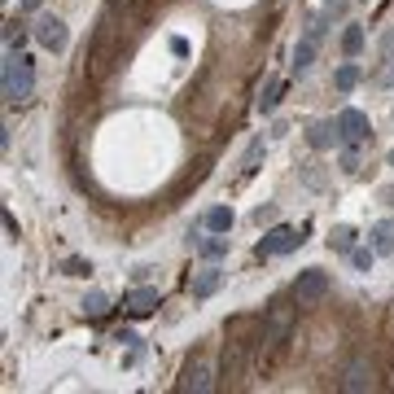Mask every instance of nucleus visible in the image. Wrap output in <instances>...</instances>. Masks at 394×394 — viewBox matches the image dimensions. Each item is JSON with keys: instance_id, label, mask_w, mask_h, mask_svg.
I'll return each instance as SVG.
<instances>
[{"instance_id": "c85d7f7f", "label": "nucleus", "mask_w": 394, "mask_h": 394, "mask_svg": "<svg viewBox=\"0 0 394 394\" xmlns=\"http://www.w3.org/2000/svg\"><path fill=\"white\" fill-rule=\"evenodd\" d=\"M40 5H44V0H22V9H27V14H35Z\"/></svg>"}, {"instance_id": "c756f323", "label": "nucleus", "mask_w": 394, "mask_h": 394, "mask_svg": "<svg viewBox=\"0 0 394 394\" xmlns=\"http://www.w3.org/2000/svg\"><path fill=\"white\" fill-rule=\"evenodd\" d=\"M381 83H394V62L386 66V75H381Z\"/></svg>"}, {"instance_id": "f8f14e48", "label": "nucleus", "mask_w": 394, "mask_h": 394, "mask_svg": "<svg viewBox=\"0 0 394 394\" xmlns=\"http://www.w3.org/2000/svg\"><path fill=\"white\" fill-rule=\"evenodd\" d=\"M338 140H342V131H338V123H329V118L307 127V145L311 149H329V145H338Z\"/></svg>"}, {"instance_id": "423d86ee", "label": "nucleus", "mask_w": 394, "mask_h": 394, "mask_svg": "<svg viewBox=\"0 0 394 394\" xmlns=\"http://www.w3.org/2000/svg\"><path fill=\"white\" fill-rule=\"evenodd\" d=\"M175 390H184V394H206V390H215V368H210V360H188L184 364V373H180V381H175Z\"/></svg>"}, {"instance_id": "2eb2a0df", "label": "nucleus", "mask_w": 394, "mask_h": 394, "mask_svg": "<svg viewBox=\"0 0 394 394\" xmlns=\"http://www.w3.org/2000/svg\"><path fill=\"white\" fill-rule=\"evenodd\" d=\"M373 250L377 254H394V219H381V223H373Z\"/></svg>"}, {"instance_id": "f3484780", "label": "nucleus", "mask_w": 394, "mask_h": 394, "mask_svg": "<svg viewBox=\"0 0 394 394\" xmlns=\"http://www.w3.org/2000/svg\"><path fill=\"white\" fill-rule=\"evenodd\" d=\"M316 44H320V40H311V35H307V40H298V49H294V70H298V75H303V70H311Z\"/></svg>"}, {"instance_id": "dca6fc26", "label": "nucleus", "mask_w": 394, "mask_h": 394, "mask_svg": "<svg viewBox=\"0 0 394 394\" xmlns=\"http://www.w3.org/2000/svg\"><path fill=\"white\" fill-rule=\"evenodd\" d=\"M360 79H364V70L355 66V62H342L338 70H333V88H338V92H351Z\"/></svg>"}, {"instance_id": "6ab92c4d", "label": "nucleus", "mask_w": 394, "mask_h": 394, "mask_svg": "<svg viewBox=\"0 0 394 394\" xmlns=\"http://www.w3.org/2000/svg\"><path fill=\"white\" fill-rule=\"evenodd\" d=\"M342 53L346 57H360L364 53V27H355V22H351V27L342 31Z\"/></svg>"}, {"instance_id": "393cba45", "label": "nucleus", "mask_w": 394, "mask_h": 394, "mask_svg": "<svg viewBox=\"0 0 394 394\" xmlns=\"http://www.w3.org/2000/svg\"><path fill=\"white\" fill-rule=\"evenodd\" d=\"M62 267H66V276H88V272H92V263H83V259H66Z\"/></svg>"}, {"instance_id": "cd10ccee", "label": "nucleus", "mask_w": 394, "mask_h": 394, "mask_svg": "<svg viewBox=\"0 0 394 394\" xmlns=\"http://www.w3.org/2000/svg\"><path fill=\"white\" fill-rule=\"evenodd\" d=\"M171 53H175V57H184V53H188V40H180V35H175V40H171Z\"/></svg>"}, {"instance_id": "9b49d317", "label": "nucleus", "mask_w": 394, "mask_h": 394, "mask_svg": "<svg viewBox=\"0 0 394 394\" xmlns=\"http://www.w3.org/2000/svg\"><path fill=\"white\" fill-rule=\"evenodd\" d=\"M158 303H162V294L153 289V285H140V289L127 294V311H131V316H149V311H158Z\"/></svg>"}, {"instance_id": "aec40b11", "label": "nucleus", "mask_w": 394, "mask_h": 394, "mask_svg": "<svg viewBox=\"0 0 394 394\" xmlns=\"http://www.w3.org/2000/svg\"><path fill=\"white\" fill-rule=\"evenodd\" d=\"M105 311H110V298H105L101 289H92V294H83V316H92V320H101Z\"/></svg>"}, {"instance_id": "4be33fe9", "label": "nucleus", "mask_w": 394, "mask_h": 394, "mask_svg": "<svg viewBox=\"0 0 394 394\" xmlns=\"http://www.w3.org/2000/svg\"><path fill=\"white\" fill-rule=\"evenodd\" d=\"M329 245H333V250H342V254H351V250H355V228L338 223V228H333V237H329Z\"/></svg>"}, {"instance_id": "ddd939ff", "label": "nucleus", "mask_w": 394, "mask_h": 394, "mask_svg": "<svg viewBox=\"0 0 394 394\" xmlns=\"http://www.w3.org/2000/svg\"><path fill=\"white\" fill-rule=\"evenodd\" d=\"M219 285H223V272L219 267H201L197 276H193V298H210Z\"/></svg>"}, {"instance_id": "0eeeda50", "label": "nucleus", "mask_w": 394, "mask_h": 394, "mask_svg": "<svg viewBox=\"0 0 394 394\" xmlns=\"http://www.w3.org/2000/svg\"><path fill=\"white\" fill-rule=\"evenodd\" d=\"M35 40H40V49L62 53L66 44H70V31H66V22L57 18V14H40V22H35Z\"/></svg>"}, {"instance_id": "6e6552de", "label": "nucleus", "mask_w": 394, "mask_h": 394, "mask_svg": "<svg viewBox=\"0 0 394 394\" xmlns=\"http://www.w3.org/2000/svg\"><path fill=\"white\" fill-rule=\"evenodd\" d=\"M298 245H303V237H298L294 228H285V223H276L272 232H263V241H259L254 254L259 259H272V254H289V250H298Z\"/></svg>"}, {"instance_id": "b1692460", "label": "nucleus", "mask_w": 394, "mask_h": 394, "mask_svg": "<svg viewBox=\"0 0 394 394\" xmlns=\"http://www.w3.org/2000/svg\"><path fill=\"white\" fill-rule=\"evenodd\" d=\"M342 171H346V175L360 171V153H355V145H346V149H342Z\"/></svg>"}, {"instance_id": "bb28decb", "label": "nucleus", "mask_w": 394, "mask_h": 394, "mask_svg": "<svg viewBox=\"0 0 394 394\" xmlns=\"http://www.w3.org/2000/svg\"><path fill=\"white\" fill-rule=\"evenodd\" d=\"M114 342H118V346H136V333H131V329H118Z\"/></svg>"}, {"instance_id": "7c9ffc66", "label": "nucleus", "mask_w": 394, "mask_h": 394, "mask_svg": "<svg viewBox=\"0 0 394 394\" xmlns=\"http://www.w3.org/2000/svg\"><path fill=\"white\" fill-rule=\"evenodd\" d=\"M390 166H394V153H390Z\"/></svg>"}, {"instance_id": "5701e85b", "label": "nucleus", "mask_w": 394, "mask_h": 394, "mask_svg": "<svg viewBox=\"0 0 394 394\" xmlns=\"http://www.w3.org/2000/svg\"><path fill=\"white\" fill-rule=\"evenodd\" d=\"M373 259H377V250H373V245H368V250H351L355 272H373Z\"/></svg>"}, {"instance_id": "7ed1b4c3", "label": "nucleus", "mask_w": 394, "mask_h": 394, "mask_svg": "<svg viewBox=\"0 0 394 394\" xmlns=\"http://www.w3.org/2000/svg\"><path fill=\"white\" fill-rule=\"evenodd\" d=\"M0 83H5V101L9 105L31 101V92H35V66H31V57L18 53V49H9L5 53V70H0Z\"/></svg>"}, {"instance_id": "a878e982", "label": "nucleus", "mask_w": 394, "mask_h": 394, "mask_svg": "<svg viewBox=\"0 0 394 394\" xmlns=\"http://www.w3.org/2000/svg\"><path fill=\"white\" fill-rule=\"evenodd\" d=\"M254 223H276V206H272V201H267V206H259L254 210Z\"/></svg>"}, {"instance_id": "f257e3e1", "label": "nucleus", "mask_w": 394, "mask_h": 394, "mask_svg": "<svg viewBox=\"0 0 394 394\" xmlns=\"http://www.w3.org/2000/svg\"><path fill=\"white\" fill-rule=\"evenodd\" d=\"M131 44L136 40H127L123 31L114 27L110 18H97V27H92V40H88V53H83V75H88L92 83H101V79H110L118 66L127 62V53H131Z\"/></svg>"}, {"instance_id": "412c9836", "label": "nucleus", "mask_w": 394, "mask_h": 394, "mask_svg": "<svg viewBox=\"0 0 394 394\" xmlns=\"http://www.w3.org/2000/svg\"><path fill=\"white\" fill-rule=\"evenodd\" d=\"M281 92H285V83L281 79H272L267 88H263V97H259V114H272L281 105Z\"/></svg>"}, {"instance_id": "20e7f679", "label": "nucleus", "mask_w": 394, "mask_h": 394, "mask_svg": "<svg viewBox=\"0 0 394 394\" xmlns=\"http://www.w3.org/2000/svg\"><path fill=\"white\" fill-rule=\"evenodd\" d=\"M241 329H245V320H237L232 333H228V342H223V368H219L223 386H241L245 368H250V360H254V342L241 338Z\"/></svg>"}, {"instance_id": "9d476101", "label": "nucleus", "mask_w": 394, "mask_h": 394, "mask_svg": "<svg viewBox=\"0 0 394 394\" xmlns=\"http://www.w3.org/2000/svg\"><path fill=\"white\" fill-rule=\"evenodd\" d=\"M342 390H351V394H364V390H377V377H373V364L368 360H351L346 364V373L338 381Z\"/></svg>"}, {"instance_id": "39448f33", "label": "nucleus", "mask_w": 394, "mask_h": 394, "mask_svg": "<svg viewBox=\"0 0 394 394\" xmlns=\"http://www.w3.org/2000/svg\"><path fill=\"white\" fill-rule=\"evenodd\" d=\"M289 294L298 298V307H320L329 298V272L325 267H307V272H298L294 285H289Z\"/></svg>"}, {"instance_id": "a211bd4d", "label": "nucleus", "mask_w": 394, "mask_h": 394, "mask_svg": "<svg viewBox=\"0 0 394 394\" xmlns=\"http://www.w3.org/2000/svg\"><path fill=\"white\" fill-rule=\"evenodd\" d=\"M206 228L210 232H232V206H210L206 210Z\"/></svg>"}, {"instance_id": "1a4fd4ad", "label": "nucleus", "mask_w": 394, "mask_h": 394, "mask_svg": "<svg viewBox=\"0 0 394 394\" xmlns=\"http://www.w3.org/2000/svg\"><path fill=\"white\" fill-rule=\"evenodd\" d=\"M338 131H342V145H364L373 136V123H368L364 110H342L338 114Z\"/></svg>"}, {"instance_id": "f03ea898", "label": "nucleus", "mask_w": 394, "mask_h": 394, "mask_svg": "<svg viewBox=\"0 0 394 394\" xmlns=\"http://www.w3.org/2000/svg\"><path fill=\"white\" fill-rule=\"evenodd\" d=\"M294 316H298V298H272L267 303V316H263V329L254 338V364H272L281 355V346L289 342L294 333Z\"/></svg>"}, {"instance_id": "4468645a", "label": "nucleus", "mask_w": 394, "mask_h": 394, "mask_svg": "<svg viewBox=\"0 0 394 394\" xmlns=\"http://www.w3.org/2000/svg\"><path fill=\"white\" fill-rule=\"evenodd\" d=\"M188 245H193L197 254H206V259H223V254H228V237H188Z\"/></svg>"}]
</instances>
